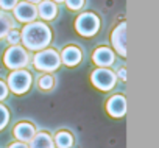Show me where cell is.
<instances>
[{
	"label": "cell",
	"instance_id": "obj_1",
	"mask_svg": "<svg viewBox=\"0 0 159 148\" xmlns=\"http://www.w3.org/2000/svg\"><path fill=\"white\" fill-rule=\"evenodd\" d=\"M22 44L28 50H42L45 48L52 41V31L50 28L42 22H30L24 27L20 34Z\"/></svg>",
	"mask_w": 159,
	"mask_h": 148
},
{
	"label": "cell",
	"instance_id": "obj_2",
	"mask_svg": "<svg viewBox=\"0 0 159 148\" xmlns=\"http://www.w3.org/2000/svg\"><path fill=\"white\" fill-rule=\"evenodd\" d=\"M61 64V58L59 55L52 50V48H47V50H39L36 55H34V67L38 70H42V72H53L59 67Z\"/></svg>",
	"mask_w": 159,
	"mask_h": 148
},
{
	"label": "cell",
	"instance_id": "obj_3",
	"mask_svg": "<svg viewBox=\"0 0 159 148\" xmlns=\"http://www.w3.org/2000/svg\"><path fill=\"white\" fill-rule=\"evenodd\" d=\"M30 86H31V75L27 70L17 69V70H14L11 73L10 78H8V87L16 95L25 94L30 89Z\"/></svg>",
	"mask_w": 159,
	"mask_h": 148
},
{
	"label": "cell",
	"instance_id": "obj_4",
	"mask_svg": "<svg viewBox=\"0 0 159 148\" xmlns=\"http://www.w3.org/2000/svg\"><path fill=\"white\" fill-rule=\"evenodd\" d=\"M3 62L8 69H13V70L24 69L28 64V53L24 47L13 45L7 50V53L3 56Z\"/></svg>",
	"mask_w": 159,
	"mask_h": 148
},
{
	"label": "cell",
	"instance_id": "obj_5",
	"mask_svg": "<svg viewBox=\"0 0 159 148\" xmlns=\"http://www.w3.org/2000/svg\"><path fill=\"white\" fill-rule=\"evenodd\" d=\"M75 28L81 36H94L100 28V19L92 13H83L76 17Z\"/></svg>",
	"mask_w": 159,
	"mask_h": 148
},
{
	"label": "cell",
	"instance_id": "obj_6",
	"mask_svg": "<svg viewBox=\"0 0 159 148\" xmlns=\"http://www.w3.org/2000/svg\"><path fill=\"white\" fill-rule=\"evenodd\" d=\"M91 81H92V84H94L97 89H100V91H111V89L116 86L117 77H116V73L111 72L109 69L100 67V69H97V70L92 72Z\"/></svg>",
	"mask_w": 159,
	"mask_h": 148
},
{
	"label": "cell",
	"instance_id": "obj_7",
	"mask_svg": "<svg viewBox=\"0 0 159 148\" xmlns=\"http://www.w3.org/2000/svg\"><path fill=\"white\" fill-rule=\"evenodd\" d=\"M13 10H14V17L20 22H34V19L38 17V8L28 2H20Z\"/></svg>",
	"mask_w": 159,
	"mask_h": 148
},
{
	"label": "cell",
	"instance_id": "obj_8",
	"mask_svg": "<svg viewBox=\"0 0 159 148\" xmlns=\"http://www.w3.org/2000/svg\"><path fill=\"white\" fill-rule=\"evenodd\" d=\"M112 45L120 56H126V24H120L112 31Z\"/></svg>",
	"mask_w": 159,
	"mask_h": 148
},
{
	"label": "cell",
	"instance_id": "obj_9",
	"mask_svg": "<svg viewBox=\"0 0 159 148\" xmlns=\"http://www.w3.org/2000/svg\"><path fill=\"white\" fill-rule=\"evenodd\" d=\"M106 111L109 115L119 119L123 117L126 112V100L123 95H114L112 98H109V101L106 103Z\"/></svg>",
	"mask_w": 159,
	"mask_h": 148
},
{
	"label": "cell",
	"instance_id": "obj_10",
	"mask_svg": "<svg viewBox=\"0 0 159 148\" xmlns=\"http://www.w3.org/2000/svg\"><path fill=\"white\" fill-rule=\"evenodd\" d=\"M92 59H94V62H95L97 65H100V67H109V65H112V62H114V53H112V50H109L108 47H100V48H97V50L94 52Z\"/></svg>",
	"mask_w": 159,
	"mask_h": 148
},
{
	"label": "cell",
	"instance_id": "obj_11",
	"mask_svg": "<svg viewBox=\"0 0 159 148\" xmlns=\"http://www.w3.org/2000/svg\"><path fill=\"white\" fill-rule=\"evenodd\" d=\"M34 134H36L34 126H33L31 123H27V122H20V123H17L16 128H14V136H16V139H17L19 142H24V143H25V142H30Z\"/></svg>",
	"mask_w": 159,
	"mask_h": 148
},
{
	"label": "cell",
	"instance_id": "obj_12",
	"mask_svg": "<svg viewBox=\"0 0 159 148\" xmlns=\"http://www.w3.org/2000/svg\"><path fill=\"white\" fill-rule=\"evenodd\" d=\"M80 61H81V52H80L78 47H73V45H69L62 50L61 53V62H64L66 65L69 67H73L76 65Z\"/></svg>",
	"mask_w": 159,
	"mask_h": 148
},
{
	"label": "cell",
	"instance_id": "obj_13",
	"mask_svg": "<svg viewBox=\"0 0 159 148\" xmlns=\"http://www.w3.org/2000/svg\"><path fill=\"white\" fill-rule=\"evenodd\" d=\"M58 10L56 5L52 0H44V2H39V8H38V16H41L44 20H52L55 19Z\"/></svg>",
	"mask_w": 159,
	"mask_h": 148
},
{
	"label": "cell",
	"instance_id": "obj_14",
	"mask_svg": "<svg viewBox=\"0 0 159 148\" xmlns=\"http://www.w3.org/2000/svg\"><path fill=\"white\" fill-rule=\"evenodd\" d=\"M53 146H55V143H53V139L50 137V134L39 132L31 137L28 148H53Z\"/></svg>",
	"mask_w": 159,
	"mask_h": 148
},
{
	"label": "cell",
	"instance_id": "obj_15",
	"mask_svg": "<svg viewBox=\"0 0 159 148\" xmlns=\"http://www.w3.org/2000/svg\"><path fill=\"white\" fill-rule=\"evenodd\" d=\"M58 148H70L73 145V137L70 132L67 131H59L55 136V142H53Z\"/></svg>",
	"mask_w": 159,
	"mask_h": 148
},
{
	"label": "cell",
	"instance_id": "obj_16",
	"mask_svg": "<svg viewBox=\"0 0 159 148\" xmlns=\"http://www.w3.org/2000/svg\"><path fill=\"white\" fill-rule=\"evenodd\" d=\"M14 27V20L8 14H0V38L7 36V33Z\"/></svg>",
	"mask_w": 159,
	"mask_h": 148
},
{
	"label": "cell",
	"instance_id": "obj_17",
	"mask_svg": "<svg viewBox=\"0 0 159 148\" xmlns=\"http://www.w3.org/2000/svg\"><path fill=\"white\" fill-rule=\"evenodd\" d=\"M38 84H39V87H41L42 91H50V89L53 87V84H55V78H53L52 75H42V77L39 78Z\"/></svg>",
	"mask_w": 159,
	"mask_h": 148
},
{
	"label": "cell",
	"instance_id": "obj_18",
	"mask_svg": "<svg viewBox=\"0 0 159 148\" xmlns=\"http://www.w3.org/2000/svg\"><path fill=\"white\" fill-rule=\"evenodd\" d=\"M7 39H8V42H10L11 45H17V44L20 42V31L11 28V30L7 33Z\"/></svg>",
	"mask_w": 159,
	"mask_h": 148
},
{
	"label": "cell",
	"instance_id": "obj_19",
	"mask_svg": "<svg viewBox=\"0 0 159 148\" xmlns=\"http://www.w3.org/2000/svg\"><path fill=\"white\" fill-rule=\"evenodd\" d=\"M8 120H10V112H8V109H7L3 105H0V131L7 126Z\"/></svg>",
	"mask_w": 159,
	"mask_h": 148
},
{
	"label": "cell",
	"instance_id": "obj_20",
	"mask_svg": "<svg viewBox=\"0 0 159 148\" xmlns=\"http://www.w3.org/2000/svg\"><path fill=\"white\" fill-rule=\"evenodd\" d=\"M69 10H80L84 5V0H64Z\"/></svg>",
	"mask_w": 159,
	"mask_h": 148
},
{
	"label": "cell",
	"instance_id": "obj_21",
	"mask_svg": "<svg viewBox=\"0 0 159 148\" xmlns=\"http://www.w3.org/2000/svg\"><path fill=\"white\" fill-rule=\"evenodd\" d=\"M17 5V0H0V8L3 10H13L14 7Z\"/></svg>",
	"mask_w": 159,
	"mask_h": 148
},
{
	"label": "cell",
	"instance_id": "obj_22",
	"mask_svg": "<svg viewBox=\"0 0 159 148\" xmlns=\"http://www.w3.org/2000/svg\"><path fill=\"white\" fill-rule=\"evenodd\" d=\"M7 95H8V86L3 81H0V100L7 98Z\"/></svg>",
	"mask_w": 159,
	"mask_h": 148
},
{
	"label": "cell",
	"instance_id": "obj_23",
	"mask_svg": "<svg viewBox=\"0 0 159 148\" xmlns=\"http://www.w3.org/2000/svg\"><path fill=\"white\" fill-rule=\"evenodd\" d=\"M117 75H119V78H122L123 81L126 80V69H120L119 72H117Z\"/></svg>",
	"mask_w": 159,
	"mask_h": 148
},
{
	"label": "cell",
	"instance_id": "obj_24",
	"mask_svg": "<svg viewBox=\"0 0 159 148\" xmlns=\"http://www.w3.org/2000/svg\"><path fill=\"white\" fill-rule=\"evenodd\" d=\"M10 148H28L24 142H16V143H13V145H10Z\"/></svg>",
	"mask_w": 159,
	"mask_h": 148
},
{
	"label": "cell",
	"instance_id": "obj_25",
	"mask_svg": "<svg viewBox=\"0 0 159 148\" xmlns=\"http://www.w3.org/2000/svg\"><path fill=\"white\" fill-rule=\"evenodd\" d=\"M27 2H28V3H33V5H36V3H39V2H41V0H27Z\"/></svg>",
	"mask_w": 159,
	"mask_h": 148
},
{
	"label": "cell",
	"instance_id": "obj_26",
	"mask_svg": "<svg viewBox=\"0 0 159 148\" xmlns=\"http://www.w3.org/2000/svg\"><path fill=\"white\" fill-rule=\"evenodd\" d=\"M52 2H56V3H61V2H64V0H52Z\"/></svg>",
	"mask_w": 159,
	"mask_h": 148
}]
</instances>
